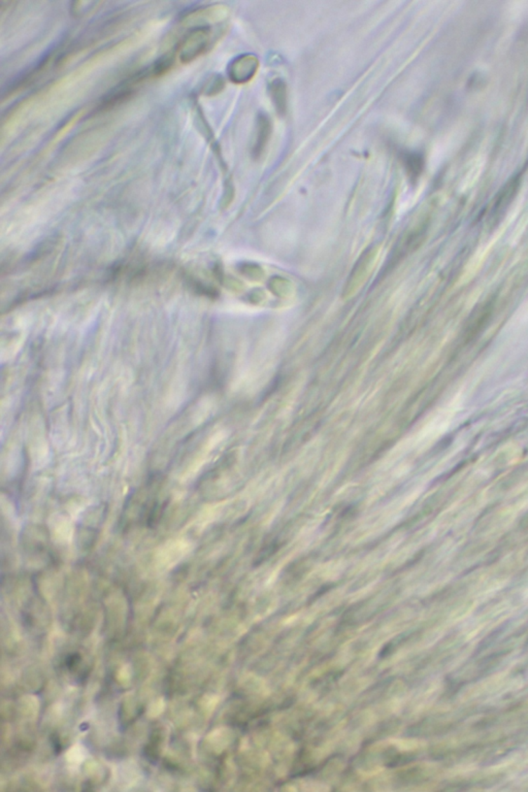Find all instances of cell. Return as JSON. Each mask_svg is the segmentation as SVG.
Wrapping results in <instances>:
<instances>
[{
    "mask_svg": "<svg viewBox=\"0 0 528 792\" xmlns=\"http://www.w3.org/2000/svg\"><path fill=\"white\" fill-rule=\"evenodd\" d=\"M210 27L202 26L189 33L188 37L183 41L181 46V60L189 62L199 56L208 48L211 41Z\"/></svg>",
    "mask_w": 528,
    "mask_h": 792,
    "instance_id": "1",
    "label": "cell"
},
{
    "mask_svg": "<svg viewBox=\"0 0 528 792\" xmlns=\"http://www.w3.org/2000/svg\"><path fill=\"white\" fill-rule=\"evenodd\" d=\"M258 67V60L254 55H244L235 59L230 66V80L235 83H246L253 78Z\"/></svg>",
    "mask_w": 528,
    "mask_h": 792,
    "instance_id": "2",
    "label": "cell"
},
{
    "mask_svg": "<svg viewBox=\"0 0 528 792\" xmlns=\"http://www.w3.org/2000/svg\"><path fill=\"white\" fill-rule=\"evenodd\" d=\"M257 126H258V133H257L256 145L254 147L255 156L260 155L264 147H265L266 142H268L270 132V121L265 116H260Z\"/></svg>",
    "mask_w": 528,
    "mask_h": 792,
    "instance_id": "3",
    "label": "cell"
},
{
    "mask_svg": "<svg viewBox=\"0 0 528 792\" xmlns=\"http://www.w3.org/2000/svg\"><path fill=\"white\" fill-rule=\"evenodd\" d=\"M272 95L274 98L275 103H276L277 109L279 113L283 114L286 110V92L285 85L280 81H276L272 85Z\"/></svg>",
    "mask_w": 528,
    "mask_h": 792,
    "instance_id": "4",
    "label": "cell"
},
{
    "mask_svg": "<svg viewBox=\"0 0 528 792\" xmlns=\"http://www.w3.org/2000/svg\"><path fill=\"white\" fill-rule=\"evenodd\" d=\"M406 166L408 167V171L411 175H418L420 171H421L422 166L421 159H420L419 156L414 155V154L413 155L410 154V155L407 156Z\"/></svg>",
    "mask_w": 528,
    "mask_h": 792,
    "instance_id": "5",
    "label": "cell"
}]
</instances>
